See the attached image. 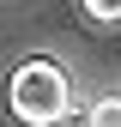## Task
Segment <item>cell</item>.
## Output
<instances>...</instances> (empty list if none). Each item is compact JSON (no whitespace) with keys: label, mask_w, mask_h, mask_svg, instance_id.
<instances>
[{"label":"cell","mask_w":121,"mask_h":127,"mask_svg":"<svg viewBox=\"0 0 121 127\" xmlns=\"http://www.w3.org/2000/svg\"><path fill=\"white\" fill-rule=\"evenodd\" d=\"M12 115L30 121V127H55L73 115V91H67V73L55 61H24L12 73Z\"/></svg>","instance_id":"1"},{"label":"cell","mask_w":121,"mask_h":127,"mask_svg":"<svg viewBox=\"0 0 121 127\" xmlns=\"http://www.w3.org/2000/svg\"><path fill=\"white\" fill-rule=\"evenodd\" d=\"M85 127H121V91H109V97H97L85 109Z\"/></svg>","instance_id":"2"},{"label":"cell","mask_w":121,"mask_h":127,"mask_svg":"<svg viewBox=\"0 0 121 127\" xmlns=\"http://www.w3.org/2000/svg\"><path fill=\"white\" fill-rule=\"evenodd\" d=\"M85 12H91V18H103V24H109V18H121V0H85Z\"/></svg>","instance_id":"3"}]
</instances>
